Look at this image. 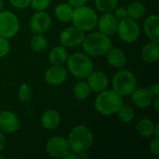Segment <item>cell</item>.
I'll return each mask as SVG.
<instances>
[{"label": "cell", "instance_id": "cell-1", "mask_svg": "<svg viewBox=\"0 0 159 159\" xmlns=\"http://www.w3.org/2000/svg\"><path fill=\"white\" fill-rule=\"evenodd\" d=\"M70 151L75 154L88 153L93 144L94 137L92 131L84 125H77L74 127L67 138Z\"/></svg>", "mask_w": 159, "mask_h": 159}, {"label": "cell", "instance_id": "cell-2", "mask_svg": "<svg viewBox=\"0 0 159 159\" xmlns=\"http://www.w3.org/2000/svg\"><path fill=\"white\" fill-rule=\"evenodd\" d=\"M123 97L114 89H104L99 92L94 101V107L98 113L104 116L115 115L122 106Z\"/></svg>", "mask_w": 159, "mask_h": 159}, {"label": "cell", "instance_id": "cell-3", "mask_svg": "<svg viewBox=\"0 0 159 159\" xmlns=\"http://www.w3.org/2000/svg\"><path fill=\"white\" fill-rule=\"evenodd\" d=\"M81 45L87 55L90 57H99L103 56L108 52L113 47V42L110 36L97 32L85 35Z\"/></svg>", "mask_w": 159, "mask_h": 159}, {"label": "cell", "instance_id": "cell-4", "mask_svg": "<svg viewBox=\"0 0 159 159\" xmlns=\"http://www.w3.org/2000/svg\"><path fill=\"white\" fill-rule=\"evenodd\" d=\"M65 63L70 74L76 79H86L94 67L90 56L82 52H75L68 56Z\"/></svg>", "mask_w": 159, "mask_h": 159}, {"label": "cell", "instance_id": "cell-5", "mask_svg": "<svg viewBox=\"0 0 159 159\" xmlns=\"http://www.w3.org/2000/svg\"><path fill=\"white\" fill-rule=\"evenodd\" d=\"M98 15L96 11L86 5L75 7L72 18L73 25L84 32L92 31L97 26Z\"/></svg>", "mask_w": 159, "mask_h": 159}, {"label": "cell", "instance_id": "cell-6", "mask_svg": "<svg viewBox=\"0 0 159 159\" xmlns=\"http://www.w3.org/2000/svg\"><path fill=\"white\" fill-rule=\"evenodd\" d=\"M112 87L120 96L128 97L137 88V78L129 70H119L112 78Z\"/></svg>", "mask_w": 159, "mask_h": 159}, {"label": "cell", "instance_id": "cell-7", "mask_svg": "<svg viewBox=\"0 0 159 159\" xmlns=\"http://www.w3.org/2000/svg\"><path fill=\"white\" fill-rule=\"evenodd\" d=\"M116 34L123 42L131 44L139 39L141 34V29L136 20L129 18H126L121 20H118Z\"/></svg>", "mask_w": 159, "mask_h": 159}, {"label": "cell", "instance_id": "cell-8", "mask_svg": "<svg viewBox=\"0 0 159 159\" xmlns=\"http://www.w3.org/2000/svg\"><path fill=\"white\" fill-rule=\"evenodd\" d=\"M20 30V20L11 11L2 10L0 12V36L5 38L14 37Z\"/></svg>", "mask_w": 159, "mask_h": 159}, {"label": "cell", "instance_id": "cell-9", "mask_svg": "<svg viewBox=\"0 0 159 159\" xmlns=\"http://www.w3.org/2000/svg\"><path fill=\"white\" fill-rule=\"evenodd\" d=\"M47 154L53 158H64L70 152L69 143L66 138L61 136H53L46 143Z\"/></svg>", "mask_w": 159, "mask_h": 159}, {"label": "cell", "instance_id": "cell-10", "mask_svg": "<svg viewBox=\"0 0 159 159\" xmlns=\"http://www.w3.org/2000/svg\"><path fill=\"white\" fill-rule=\"evenodd\" d=\"M85 32L75 26H70L62 30L59 35V41L65 48H75L82 44L85 38Z\"/></svg>", "mask_w": 159, "mask_h": 159}, {"label": "cell", "instance_id": "cell-11", "mask_svg": "<svg viewBox=\"0 0 159 159\" xmlns=\"http://www.w3.org/2000/svg\"><path fill=\"white\" fill-rule=\"evenodd\" d=\"M51 22L52 20L50 15L48 12L45 10L35 11V13L32 15L29 21L30 30L34 34H43L50 28Z\"/></svg>", "mask_w": 159, "mask_h": 159}, {"label": "cell", "instance_id": "cell-12", "mask_svg": "<svg viewBox=\"0 0 159 159\" xmlns=\"http://www.w3.org/2000/svg\"><path fill=\"white\" fill-rule=\"evenodd\" d=\"M20 128V118L16 113L4 110L0 112V130L7 134L15 133Z\"/></svg>", "mask_w": 159, "mask_h": 159}, {"label": "cell", "instance_id": "cell-13", "mask_svg": "<svg viewBox=\"0 0 159 159\" xmlns=\"http://www.w3.org/2000/svg\"><path fill=\"white\" fill-rule=\"evenodd\" d=\"M117 25L118 20L112 12L103 13L100 18H98L97 27L99 29V32L105 35L112 36L116 34Z\"/></svg>", "mask_w": 159, "mask_h": 159}, {"label": "cell", "instance_id": "cell-14", "mask_svg": "<svg viewBox=\"0 0 159 159\" xmlns=\"http://www.w3.org/2000/svg\"><path fill=\"white\" fill-rule=\"evenodd\" d=\"M67 78V70L62 65H51L45 72L44 79L49 86H60Z\"/></svg>", "mask_w": 159, "mask_h": 159}, {"label": "cell", "instance_id": "cell-15", "mask_svg": "<svg viewBox=\"0 0 159 159\" xmlns=\"http://www.w3.org/2000/svg\"><path fill=\"white\" fill-rule=\"evenodd\" d=\"M86 79L91 91L97 93L106 89L109 85L108 75L102 71H92Z\"/></svg>", "mask_w": 159, "mask_h": 159}, {"label": "cell", "instance_id": "cell-16", "mask_svg": "<svg viewBox=\"0 0 159 159\" xmlns=\"http://www.w3.org/2000/svg\"><path fill=\"white\" fill-rule=\"evenodd\" d=\"M130 96L133 104L141 109L149 107L154 100V97L149 91L148 88H136Z\"/></svg>", "mask_w": 159, "mask_h": 159}, {"label": "cell", "instance_id": "cell-17", "mask_svg": "<svg viewBox=\"0 0 159 159\" xmlns=\"http://www.w3.org/2000/svg\"><path fill=\"white\" fill-rule=\"evenodd\" d=\"M143 30L149 40L159 42V17L157 14L148 16L143 21Z\"/></svg>", "mask_w": 159, "mask_h": 159}, {"label": "cell", "instance_id": "cell-18", "mask_svg": "<svg viewBox=\"0 0 159 159\" xmlns=\"http://www.w3.org/2000/svg\"><path fill=\"white\" fill-rule=\"evenodd\" d=\"M105 55L108 64L114 68L121 69L127 63V56L125 52L118 48L112 47Z\"/></svg>", "mask_w": 159, "mask_h": 159}, {"label": "cell", "instance_id": "cell-19", "mask_svg": "<svg viewBox=\"0 0 159 159\" xmlns=\"http://www.w3.org/2000/svg\"><path fill=\"white\" fill-rule=\"evenodd\" d=\"M61 115L58 111L53 109H48L45 111L41 116L42 127L48 130H53L57 129L61 124Z\"/></svg>", "mask_w": 159, "mask_h": 159}, {"label": "cell", "instance_id": "cell-20", "mask_svg": "<svg viewBox=\"0 0 159 159\" xmlns=\"http://www.w3.org/2000/svg\"><path fill=\"white\" fill-rule=\"evenodd\" d=\"M142 59L146 63H155L159 60V44L158 42H149L146 44L141 53Z\"/></svg>", "mask_w": 159, "mask_h": 159}, {"label": "cell", "instance_id": "cell-21", "mask_svg": "<svg viewBox=\"0 0 159 159\" xmlns=\"http://www.w3.org/2000/svg\"><path fill=\"white\" fill-rule=\"evenodd\" d=\"M136 131L137 133L145 139H149L151 137H154L155 134V128L156 124L148 117H143L139 119L136 123Z\"/></svg>", "mask_w": 159, "mask_h": 159}, {"label": "cell", "instance_id": "cell-22", "mask_svg": "<svg viewBox=\"0 0 159 159\" xmlns=\"http://www.w3.org/2000/svg\"><path fill=\"white\" fill-rule=\"evenodd\" d=\"M68 52L65 47L60 45L53 48L48 53V60L51 65H63L68 59Z\"/></svg>", "mask_w": 159, "mask_h": 159}, {"label": "cell", "instance_id": "cell-23", "mask_svg": "<svg viewBox=\"0 0 159 159\" xmlns=\"http://www.w3.org/2000/svg\"><path fill=\"white\" fill-rule=\"evenodd\" d=\"M54 13L58 20L61 22H69L73 18L74 7L68 3H61L55 7Z\"/></svg>", "mask_w": 159, "mask_h": 159}, {"label": "cell", "instance_id": "cell-24", "mask_svg": "<svg viewBox=\"0 0 159 159\" xmlns=\"http://www.w3.org/2000/svg\"><path fill=\"white\" fill-rule=\"evenodd\" d=\"M126 9H127L128 18L132 19L134 20H141L146 12L145 6L142 2H139V1H135V2L129 4Z\"/></svg>", "mask_w": 159, "mask_h": 159}, {"label": "cell", "instance_id": "cell-25", "mask_svg": "<svg viewBox=\"0 0 159 159\" xmlns=\"http://www.w3.org/2000/svg\"><path fill=\"white\" fill-rule=\"evenodd\" d=\"M73 93L77 100L83 101L89 98L91 93V89L85 79H79V81L74 87Z\"/></svg>", "mask_w": 159, "mask_h": 159}, {"label": "cell", "instance_id": "cell-26", "mask_svg": "<svg viewBox=\"0 0 159 159\" xmlns=\"http://www.w3.org/2000/svg\"><path fill=\"white\" fill-rule=\"evenodd\" d=\"M48 47V39L43 34H34L30 39V48L34 52H42Z\"/></svg>", "mask_w": 159, "mask_h": 159}, {"label": "cell", "instance_id": "cell-27", "mask_svg": "<svg viewBox=\"0 0 159 159\" xmlns=\"http://www.w3.org/2000/svg\"><path fill=\"white\" fill-rule=\"evenodd\" d=\"M118 119L125 124L130 123L134 120L135 118V112L133 110V108L128 104H122V106L117 110V112L116 113Z\"/></svg>", "mask_w": 159, "mask_h": 159}, {"label": "cell", "instance_id": "cell-28", "mask_svg": "<svg viewBox=\"0 0 159 159\" xmlns=\"http://www.w3.org/2000/svg\"><path fill=\"white\" fill-rule=\"evenodd\" d=\"M118 0H95V7L96 8L102 12H112L117 7Z\"/></svg>", "mask_w": 159, "mask_h": 159}, {"label": "cell", "instance_id": "cell-29", "mask_svg": "<svg viewBox=\"0 0 159 159\" xmlns=\"http://www.w3.org/2000/svg\"><path fill=\"white\" fill-rule=\"evenodd\" d=\"M18 97L19 100L22 103H27L31 101L33 97V89L30 85L23 83L20 86L19 91H18Z\"/></svg>", "mask_w": 159, "mask_h": 159}, {"label": "cell", "instance_id": "cell-30", "mask_svg": "<svg viewBox=\"0 0 159 159\" xmlns=\"http://www.w3.org/2000/svg\"><path fill=\"white\" fill-rule=\"evenodd\" d=\"M50 5V0H31L30 6L35 11L46 10Z\"/></svg>", "mask_w": 159, "mask_h": 159}, {"label": "cell", "instance_id": "cell-31", "mask_svg": "<svg viewBox=\"0 0 159 159\" xmlns=\"http://www.w3.org/2000/svg\"><path fill=\"white\" fill-rule=\"evenodd\" d=\"M10 51V42L7 38L0 36V58L6 57Z\"/></svg>", "mask_w": 159, "mask_h": 159}, {"label": "cell", "instance_id": "cell-32", "mask_svg": "<svg viewBox=\"0 0 159 159\" xmlns=\"http://www.w3.org/2000/svg\"><path fill=\"white\" fill-rule=\"evenodd\" d=\"M9 3L16 8L23 9L30 6L31 0H8Z\"/></svg>", "mask_w": 159, "mask_h": 159}, {"label": "cell", "instance_id": "cell-33", "mask_svg": "<svg viewBox=\"0 0 159 159\" xmlns=\"http://www.w3.org/2000/svg\"><path fill=\"white\" fill-rule=\"evenodd\" d=\"M149 151L152 155L158 157L159 155V140L158 138L154 137V139L150 142L149 144Z\"/></svg>", "mask_w": 159, "mask_h": 159}, {"label": "cell", "instance_id": "cell-34", "mask_svg": "<svg viewBox=\"0 0 159 159\" xmlns=\"http://www.w3.org/2000/svg\"><path fill=\"white\" fill-rule=\"evenodd\" d=\"M114 11H115L114 15H115V17H116L118 20H123V19L128 18L127 9H126V7H116L114 9Z\"/></svg>", "mask_w": 159, "mask_h": 159}, {"label": "cell", "instance_id": "cell-35", "mask_svg": "<svg viewBox=\"0 0 159 159\" xmlns=\"http://www.w3.org/2000/svg\"><path fill=\"white\" fill-rule=\"evenodd\" d=\"M149 91L153 95V97H158L159 95V84L158 83H154L148 88Z\"/></svg>", "mask_w": 159, "mask_h": 159}, {"label": "cell", "instance_id": "cell-36", "mask_svg": "<svg viewBox=\"0 0 159 159\" xmlns=\"http://www.w3.org/2000/svg\"><path fill=\"white\" fill-rule=\"evenodd\" d=\"M87 2H88V0H67V3L70 4L74 8L84 6V5H86Z\"/></svg>", "mask_w": 159, "mask_h": 159}, {"label": "cell", "instance_id": "cell-37", "mask_svg": "<svg viewBox=\"0 0 159 159\" xmlns=\"http://www.w3.org/2000/svg\"><path fill=\"white\" fill-rule=\"evenodd\" d=\"M6 144H7V140H6L5 133L0 130V154L4 151Z\"/></svg>", "mask_w": 159, "mask_h": 159}, {"label": "cell", "instance_id": "cell-38", "mask_svg": "<svg viewBox=\"0 0 159 159\" xmlns=\"http://www.w3.org/2000/svg\"><path fill=\"white\" fill-rule=\"evenodd\" d=\"M151 105H153L154 109H155L157 112H158L159 111L158 97H155V98H154V100H153V102H152V104H151Z\"/></svg>", "mask_w": 159, "mask_h": 159}, {"label": "cell", "instance_id": "cell-39", "mask_svg": "<svg viewBox=\"0 0 159 159\" xmlns=\"http://www.w3.org/2000/svg\"><path fill=\"white\" fill-rule=\"evenodd\" d=\"M154 137L159 138V124H158V123H157V124H156V128H155V134H154Z\"/></svg>", "mask_w": 159, "mask_h": 159}, {"label": "cell", "instance_id": "cell-40", "mask_svg": "<svg viewBox=\"0 0 159 159\" xmlns=\"http://www.w3.org/2000/svg\"><path fill=\"white\" fill-rule=\"evenodd\" d=\"M4 9V1L0 0V12Z\"/></svg>", "mask_w": 159, "mask_h": 159}, {"label": "cell", "instance_id": "cell-41", "mask_svg": "<svg viewBox=\"0 0 159 159\" xmlns=\"http://www.w3.org/2000/svg\"><path fill=\"white\" fill-rule=\"evenodd\" d=\"M5 158H6V157H5L2 155V153H1V154H0V159H5Z\"/></svg>", "mask_w": 159, "mask_h": 159}]
</instances>
